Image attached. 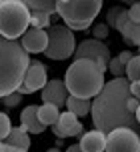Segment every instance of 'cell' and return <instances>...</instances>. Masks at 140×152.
<instances>
[{
    "mask_svg": "<svg viewBox=\"0 0 140 152\" xmlns=\"http://www.w3.org/2000/svg\"><path fill=\"white\" fill-rule=\"evenodd\" d=\"M102 0H58L56 16L64 20L68 30H86L90 28L100 14Z\"/></svg>",
    "mask_w": 140,
    "mask_h": 152,
    "instance_id": "277c9868",
    "label": "cell"
},
{
    "mask_svg": "<svg viewBox=\"0 0 140 152\" xmlns=\"http://www.w3.org/2000/svg\"><path fill=\"white\" fill-rule=\"evenodd\" d=\"M48 82V70L46 66L38 60H30V66L26 68V74H24V80L22 84L28 88V90L34 94L36 90H42L44 88V84Z\"/></svg>",
    "mask_w": 140,
    "mask_h": 152,
    "instance_id": "8fae6325",
    "label": "cell"
},
{
    "mask_svg": "<svg viewBox=\"0 0 140 152\" xmlns=\"http://www.w3.org/2000/svg\"><path fill=\"white\" fill-rule=\"evenodd\" d=\"M14 152H28V150H14Z\"/></svg>",
    "mask_w": 140,
    "mask_h": 152,
    "instance_id": "836d02e7",
    "label": "cell"
},
{
    "mask_svg": "<svg viewBox=\"0 0 140 152\" xmlns=\"http://www.w3.org/2000/svg\"><path fill=\"white\" fill-rule=\"evenodd\" d=\"M46 50L44 56L50 60H66L76 50V38L74 32L68 30L64 24H50L46 28Z\"/></svg>",
    "mask_w": 140,
    "mask_h": 152,
    "instance_id": "8992f818",
    "label": "cell"
},
{
    "mask_svg": "<svg viewBox=\"0 0 140 152\" xmlns=\"http://www.w3.org/2000/svg\"><path fill=\"white\" fill-rule=\"evenodd\" d=\"M6 142L4 144L12 146V148H16V150H28L30 148V134L26 132L24 128H20V126H12L10 128V132H8V136L4 138Z\"/></svg>",
    "mask_w": 140,
    "mask_h": 152,
    "instance_id": "2e32d148",
    "label": "cell"
},
{
    "mask_svg": "<svg viewBox=\"0 0 140 152\" xmlns=\"http://www.w3.org/2000/svg\"><path fill=\"white\" fill-rule=\"evenodd\" d=\"M40 96H42V104H52L58 110L66 104V98H68V90L60 78H52L44 84V88L40 90Z\"/></svg>",
    "mask_w": 140,
    "mask_h": 152,
    "instance_id": "30bf717a",
    "label": "cell"
},
{
    "mask_svg": "<svg viewBox=\"0 0 140 152\" xmlns=\"http://www.w3.org/2000/svg\"><path fill=\"white\" fill-rule=\"evenodd\" d=\"M50 128H52V132L56 134V138H60V140H62V138L80 136V134H82V130H84V126H82V122L78 120L74 114H70L68 110H66V112H60L56 124H52Z\"/></svg>",
    "mask_w": 140,
    "mask_h": 152,
    "instance_id": "9c48e42d",
    "label": "cell"
},
{
    "mask_svg": "<svg viewBox=\"0 0 140 152\" xmlns=\"http://www.w3.org/2000/svg\"><path fill=\"white\" fill-rule=\"evenodd\" d=\"M122 38H124L128 44L132 46H140V24L136 22H130L128 20V16H126V10L122 8L120 10V14H118V20H116V26H114Z\"/></svg>",
    "mask_w": 140,
    "mask_h": 152,
    "instance_id": "4fadbf2b",
    "label": "cell"
},
{
    "mask_svg": "<svg viewBox=\"0 0 140 152\" xmlns=\"http://www.w3.org/2000/svg\"><path fill=\"white\" fill-rule=\"evenodd\" d=\"M120 10H122V6H112L108 12H106V22H104V24H106L108 28H114V26H116V20H118Z\"/></svg>",
    "mask_w": 140,
    "mask_h": 152,
    "instance_id": "484cf974",
    "label": "cell"
},
{
    "mask_svg": "<svg viewBox=\"0 0 140 152\" xmlns=\"http://www.w3.org/2000/svg\"><path fill=\"white\" fill-rule=\"evenodd\" d=\"M0 152H4V142L0 140Z\"/></svg>",
    "mask_w": 140,
    "mask_h": 152,
    "instance_id": "d6a6232c",
    "label": "cell"
},
{
    "mask_svg": "<svg viewBox=\"0 0 140 152\" xmlns=\"http://www.w3.org/2000/svg\"><path fill=\"white\" fill-rule=\"evenodd\" d=\"M2 102H4V106H6V108H16V106H20L22 96H20L18 92H12V94L4 96V98H2Z\"/></svg>",
    "mask_w": 140,
    "mask_h": 152,
    "instance_id": "4316f807",
    "label": "cell"
},
{
    "mask_svg": "<svg viewBox=\"0 0 140 152\" xmlns=\"http://www.w3.org/2000/svg\"><path fill=\"white\" fill-rule=\"evenodd\" d=\"M106 70H110L114 78H122V76H124V64H120L118 58H110L108 68H106Z\"/></svg>",
    "mask_w": 140,
    "mask_h": 152,
    "instance_id": "cb8c5ba5",
    "label": "cell"
},
{
    "mask_svg": "<svg viewBox=\"0 0 140 152\" xmlns=\"http://www.w3.org/2000/svg\"><path fill=\"white\" fill-rule=\"evenodd\" d=\"M46 30H38V28H28L20 36V46L26 54H40L46 50Z\"/></svg>",
    "mask_w": 140,
    "mask_h": 152,
    "instance_id": "7c38bea8",
    "label": "cell"
},
{
    "mask_svg": "<svg viewBox=\"0 0 140 152\" xmlns=\"http://www.w3.org/2000/svg\"><path fill=\"white\" fill-rule=\"evenodd\" d=\"M128 92H130L132 98H138L140 96V82H130L128 84Z\"/></svg>",
    "mask_w": 140,
    "mask_h": 152,
    "instance_id": "f1b7e54d",
    "label": "cell"
},
{
    "mask_svg": "<svg viewBox=\"0 0 140 152\" xmlns=\"http://www.w3.org/2000/svg\"><path fill=\"white\" fill-rule=\"evenodd\" d=\"M30 28V10L22 0H0V36L18 40Z\"/></svg>",
    "mask_w": 140,
    "mask_h": 152,
    "instance_id": "5b68a950",
    "label": "cell"
},
{
    "mask_svg": "<svg viewBox=\"0 0 140 152\" xmlns=\"http://www.w3.org/2000/svg\"><path fill=\"white\" fill-rule=\"evenodd\" d=\"M128 80L112 78L104 82L102 90L90 100V114H92L94 130L108 134L116 128H132L138 132V120L126 110V100L130 96Z\"/></svg>",
    "mask_w": 140,
    "mask_h": 152,
    "instance_id": "6da1fadb",
    "label": "cell"
},
{
    "mask_svg": "<svg viewBox=\"0 0 140 152\" xmlns=\"http://www.w3.org/2000/svg\"><path fill=\"white\" fill-rule=\"evenodd\" d=\"M116 58H118V62H120V64H124V66H126V64H128V60L132 58V52H130V50H122Z\"/></svg>",
    "mask_w": 140,
    "mask_h": 152,
    "instance_id": "f546056e",
    "label": "cell"
},
{
    "mask_svg": "<svg viewBox=\"0 0 140 152\" xmlns=\"http://www.w3.org/2000/svg\"><path fill=\"white\" fill-rule=\"evenodd\" d=\"M52 24V16L40 14V12H30V28H38V30H46Z\"/></svg>",
    "mask_w": 140,
    "mask_h": 152,
    "instance_id": "44dd1931",
    "label": "cell"
},
{
    "mask_svg": "<svg viewBox=\"0 0 140 152\" xmlns=\"http://www.w3.org/2000/svg\"><path fill=\"white\" fill-rule=\"evenodd\" d=\"M64 152H80V148H78V144H72V146H68Z\"/></svg>",
    "mask_w": 140,
    "mask_h": 152,
    "instance_id": "4dcf8cb0",
    "label": "cell"
},
{
    "mask_svg": "<svg viewBox=\"0 0 140 152\" xmlns=\"http://www.w3.org/2000/svg\"><path fill=\"white\" fill-rule=\"evenodd\" d=\"M126 16H128L130 22L138 24V20H140V4H138V2H134L132 6H130V10H126Z\"/></svg>",
    "mask_w": 140,
    "mask_h": 152,
    "instance_id": "83f0119b",
    "label": "cell"
},
{
    "mask_svg": "<svg viewBox=\"0 0 140 152\" xmlns=\"http://www.w3.org/2000/svg\"><path fill=\"white\" fill-rule=\"evenodd\" d=\"M46 152H62V150H60V148H56V146H52V148H48Z\"/></svg>",
    "mask_w": 140,
    "mask_h": 152,
    "instance_id": "1f68e13d",
    "label": "cell"
},
{
    "mask_svg": "<svg viewBox=\"0 0 140 152\" xmlns=\"http://www.w3.org/2000/svg\"><path fill=\"white\" fill-rule=\"evenodd\" d=\"M124 78L128 82H140V56L132 54V58L124 66Z\"/></svg>",
    "mask_w": 140,
    "mask_h": 152,
    "instance_id": "ffe728a7",
    "label": "cell"
},
{
    "mask_svg": "<svg viewBox=\"0 0 140 152\" xmlns=\"http://www.w3.org/2000/svg\"><path fill=\"white\" fill-rule=\"evenodd\" d=\"M74 60H92L100 72H106L110 62V48L108 44H104L100 40H94V38H86L80 44H76V50H74Z\"/></svg>",
    "mask_w": 140,
    "mask_h": 152,
    "instance_id": "52a82bcc",
    "label": "cell"
},
{
    "mask_svg": "<svg viewBox=\"0 0 140 152\" xmlns=\"http://www.w3.org/2000/svg\"><path fill=\"white\" fill-rule=\"evenodd\" d=\"M104 142H106V134H102L98 130H90V132L80 134L78 148L80 152H104Z\"/></svg>",
    "mask_w": 140,
    "mask_h": 152,
    "instance_id": "9a60e30c",
    "label": "cell"
},
{
    "mask_svg": "<svg viewBox=\"0 0 140 152\" xmlns=\"http://www.w3.org/2000/svg\"><path fill=\"white\" fill-rule=\"evenodd\" d=\"M28 66L30 56L22 50L20 42L0 36V98L18 90Z\"/></svg>",
    "mask_w": 140,
    "mask_h": 152,
    "instance_id": "7a4b0ae2",
    "label": "cell"
},
{
    "mask_svg": "<svg viewBox=\"0 0 140 152\" xmlns=\"http://www.w3.org/2000/svg\"><path fill=\"white\" fill-rule=\"evenodd\" d=\"M58 116H60V110L56 106H52V104H40L38 106V120L42 126H52V124H56V120H58Z\"/></svg>",
    "mask_w": 140,
    "mask_h": 152,
    "instance_id": "ac0fdd59",
    "label": "cell"
},
{
    "mask_svg": "<svg viewBox=\"0 0 140 152\" xmlns=\"http://www.w3.org/2000/svg\"><path fill=\"white\" fill-rule=\"evenodd\" d=\"M64 106L68 108V112H70V114H74L78 120H80L82 116H86V114H90V100H82V98L68 96Z\"/></svg>",
    "mask_w": 140,
    "mask_h": 152,
    "instance_id": "e0dca14e",
    "label": "cell"
},
{
    "mask_svg": "<svg viewBox=\"0 0 140 152\" xmlns=\"http://www.w3.org/2000/svg\"><path fill=\"white\" fill-rule=\"evenodd\" d=\"M12 128V122H10V116L4 112H0V140H4L8 136V132Z\"/></svg>",
    "mask_w": 140,
    "mask_h": 152,
    "instance_id": "603a6c76",
    "label": "cell"
},
{
    "mask_svg": "<svg viewBox=\"0 0 140 152\" xmlns=\"http://www.w3.org/2000/svg\"><path fill=\"white\" fill-rule=\"evenodd\" d=\"M104 152H140V136L132 128H116L106 134Z\"/></svg>",
    "mask_w": 140,
    "mask_h": 152,
    "instance_id": "ba28073f",
    "label": "cell"
},
{
    "mask_svg": "<svg viewBox=\"0 0 140 152\" xmlns=\"http://www.w3.org/2000/svg\"><path fill=\"white\" fill-rule=\"evenodd\" d=\"M20 128H24L28 134H42L46 126H42L38 120V106L30 104L20 112Z\"/></svg>",
    "mask_w": 140,
    "mask_h": 152,
    "instance_id": "5bb4252c",
    "label": "cell"
},
{
    "mask_svg": "<svg viewBox=\"0 0 140 152\" xmlns=\"http://www.w3.org/2000/svg\"><path fill=\"white\" fill-rule=\"evenodd\" d=\"M24 4H26V8L30 12H40V14H48V16L56 14V2L54 0H28Z\"/></svg>",
    "mask_w": 140,
    "mask_h": 152,
    "instance_id": "d6986e66",
    "label": "cell"
},
{
    "mask_svg": "<svg viewBox=\"0 0 140 152\" xmlns=\"http://www.w3.org/2000/svg\"><path fill=\"white\" fill-rule=\"evenodd\" d=\"M126 110H128V112H130L134 118L140 122V102H138V98L128 96V100H126Z\"/></svg>",
    "mask_w": 140,
    "mask_h": 152,
    "instance_id": "d4e9b609",
    "label": "cell"
},
{
    "mask_svg": "<svg viewBox=\"0 0 140 152\" xmlns=\"http://www.w3.org/2000/svg\"><path fill=\"white\" fill-rule=\"evenodd\" d=\"M64 86L68 96L92 100L104 86V72L92 60H74L64 74Z\"/></svg>",
    "mask_w": 140,
    "mask_h": 152,
    "instance_id": "3957f363",
    "label": "cell"
},
{
    "mask_svg": "<svg viewBox=\"0 0 140 152\" xmlns=\"http://www.w3.org/2000/svg\"><path fill=\"white\" fill-rule=\"evenodd\" d=\"M90 28H92L94 40H100V42H104V38H108V34H110V28L104 22H94Z\"/></svg>",
    "mask_w": 140,
    "mask_h": 152,
    "instance_id": "7402d4cb",
    "label": "cell"
}]
</instances>
